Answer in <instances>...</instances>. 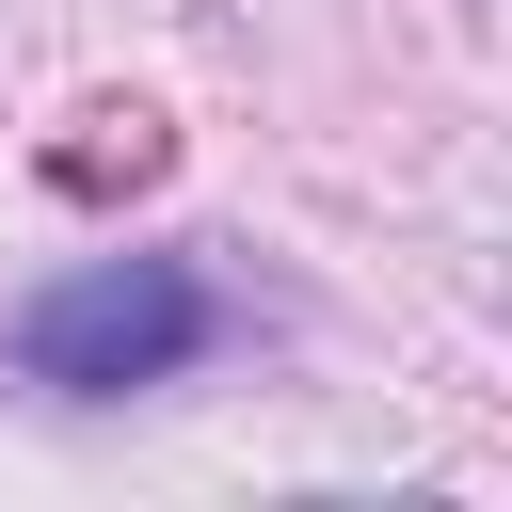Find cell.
Masks as SVG:
<instances>
[{
	"label": "cell",
	"instance_id": "cell-1",
	"mask_svg": "<svg viewBox=\"0 0 512 512\" xmlns=\"http://www.w3.org/2000/svg\"><path fill=\"white\" fill-rule=\"evenodd\" d=\"M208 336H224V320H208V288H192L176 256H96V272H64V288H32V304H16V368H32V384H64V400L176 384Z\"/></svg>",
	"mask_w": 512,
	"mask_h": 512
}]
</instances>
